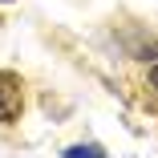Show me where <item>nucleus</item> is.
<instances>
[{
    "label": "nucleus",
    "mask_w": 158,
    "mask_h": 158,
    "mask_svg": "<svg viewBox=\"0 0 158 158\" xmlns=\"http://www.w3.org/2000/svg\"><path fill=\"white\" fill-rule=\"evenodd\" d=\"M20 110H24V89H20V77L0 69V122H16V118H20Z\"/></svg>",
    "instance_id": "1"
},
{
    "label": "nucleus",
    "mask_w": 158,
    "mask_h": 158,
    "mask_svg": "<svg viewBox=\"0 0 158 158\" xmlns=\"http://www.w3.org/2000/svg\"><path fill=\"white\" fill-rule=\"evenodd\" d=\"M65 158H102V146H69Z\"/></svg>",
    "instance_id": "2"
},
{
    "label": "nucleus",
    "mask_w": 158,
    "mask_h": 158,
    "mask_svg": "<svg viewBox=\"0 0 158 158\" xmlns=\"http://www.w3.org/2000/svg\"><path fill=\"white\" fill-rule=\"evenodd\" d=\"M150 85L158 89V65H150Z\"/></svg>",
    "instance_id": "3"
}]
</instances>
